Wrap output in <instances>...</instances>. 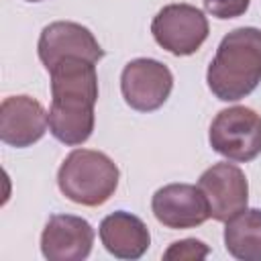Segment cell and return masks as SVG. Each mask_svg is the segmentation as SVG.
Returning <instances> with one entry per match:
<instances>
[{"instance_id": "6da1fadb", "label": "cell", "mask_w": 261, "mask_h": 261, "mask_svg": "<svg viewBox=\"0 0 261 261\" xmlns=\"http://www.w3.org/2000/svg\"><path fill=\"white\" fill-rule=\"evenodd\" d=\"M49 130L69 147L86 143L96 124L94 106L98 102L96 63L82 57H65L51 69Z\"/></svg>"}, {"instance_id": "7a4b0ae2", "label": "cell", "mask_w": 261, "mask_h": 261, "mask_svg": "<svg viewBox=\"0 0 261 261\" xmlns=\"http://www.w3.org/2000/svg\"><path fill=\"white\" fill-rule=\"evenodd\" d=\"M206 82L222 102L249 96L261 82V29L241 27L224 35L208 65Z\"/></svg>"}, {"instance_id": "3957f363", "label": "cell", "mask_w": 261, "mask_h": 261, "mask_svg": "<svg viewBox=\"0 0 261 261\" xmlns=\"http://www.w3.org/2000/svg\"><path fill=\"white\" fill-rule=\"evenodd\" d=\"M120 171L102 151L73 149L57 171L61 194L82 206H102L118 188Z\"/></svg>"}, {"instance_id": "277c9868", "label": "cell", "mask_w": 261, "mask_h": 261, "mask_svg": "<svg viewBox=\"0 0 261 261\" xmlns=\"http://www.w3.org/2000/svg\"><path fill=\"white\" fill-rule=\"evenodd\" d=\"M208 141L228 161H253L261 153V116L247 106L224 108L214 116Z\"/></svg>"}, {"instance_id": "5b68a950", "label": "cell", "mask_w": 261, "mask_h": 261, "mask_svg": "<svg viewBox=\"0 0 261 261\" xmlns=\"http://www.w3.org/2000/svg\"><path fill=\"white\" fill-rule=\"evenodd\" d=\"M153 39L159 47L171 55L186 57L196 53L208 39L210 27L204 12L192 4H167L163 6L151 22Z\"/></svg>"}, {"instance_id": "8992f818", "label": "cell", "mask_w": 261, "mask_h": 261, "mask_svg": "<svg viewBox=\"0 0 261 261\" xmlns=\"http://www.w3.org/2000/svg\"><path fill=\"white\" fill-rule=\"evenodd\" d=\"M173 90V73L169 67L151 57L128 61L120 73V92L124 102L137 112H153L161 108Z\"/></svg>"}, {"instance_id": "52a82bcc", "label": "cell", "mask_w": 261, "mask_h": 261, "mask_svg": "<svg viewBox=\"0 0 261 261\" xmlns=\"http://www.w3.org/2000/svg\"><path fill=\"white\" fill-rule=\"evenodd\" d=\"M198 188L208 202L210 218L218 222H226L247 208L249 184L243 169L234 163H214L200 175Z\"/></svg>"}, {"instance_id": "ba28073f", "label": "cell", "mask_w": 261, "mask_h": 261, "mask_svg": "<svg viewBox=\"0 0 261 261\" xmlns=\"http://www.w3.org/2000/svg\"><path fill=\"white\" fill-rule=\"evenodd\" d=\"M37 53L47 71L65 57H82L94 63L104 57V49L92 31L71 20H55L47 24L41 31Z\"/></svg>"}, {"instance_id": "9c48e42d", "label": "cell", "mask_w": 261, "mask_h": 261, "mask_svg": "<svg viewBox=\"0 0 261 261\" xmlns=\"http://www.w3.org/2000/svg\"><path fill=\"white\" fill-rule=\"evenodd\" d=\"M151 210L157 222L173 230L196 228L210 218L204 194L192 184H167L159 188L151 198Z\"/></svg>"}, {"instance_id": "30bf717a", "label": "cell", "mask_w": 261, "mask_h": 261, "mask_svg": "<svg viewBox=\"0 0 261 261\" xmlns=\"http://www.w3.org/2000/svg\"><path fill=\"white\" fill-rule=\"evenodd\" d=\"M94 228L73 214L49 216L41 232V253L49 261H82L92 253Z\"/></svg>"}, {"instance_id": "8fae6325", "label": "cell", "mask_w": 261, "mask_h": 261, "mask_svg": "<svg viewBox=\"0 0 261 261\" xmlns=\"http://www.w3.org/2000/svg\"><path fill=\"white\" fill-rule=\"evenodd\" d=\"M49 116L43 104L31 96H8L0 104V139L2 143L24 149L43 139Z\"/></svg>"}, {"instance_id": "7c38bea8", "label": "cell", "mask_w": 261, "mask_h": 261, "mask_svg": "<svg viewBox=\"0 0 261 261\" xmlns=\"http://www.w3.org/2000/svg\"><path fill=\"white\" fill-rule=\"evenodd\" d=\"M98 234L104 249L116 259H130V261L141 259L151 245V234L147 224L139 216L124 210H116L108 214L100 222Z\"/></svg>"}, {"instance_id": "4fadbf2b", "label": "cell", "mask_w": 261, "mask_h": 261, "mask_svg": "<svg viewBox=\"0 0 261 261\" xmlns=\"http://www.w3.org/2000/svg\"><path fill=\"white\" fill-rule=\"evenodd\" d=\"M224 247L241 261H261V210L245 208L226 220Z\"/></svg>"}, {"instance_id": "5bb4252c", "label": "cell", "mask_w": 261, "mask_h": 261, "mask_svg": "<svg viewBox=\"0 0 261 261\" xmlns=\"http://www.w3.org/2000/svg\"><path fill=\"white\" fill-rule=\"evenodd\" d=\"M210 253V249L198 241V239H181V241H175L167 247V251L163 253V259L167 261H192V259H204L206 255Z\"/></svg>"}, {"instance_id": "9a60e30c", "label": "cell", "mask_w": 261, "mask_h": 261, "mask_svg": "<svg viewBox=\"0 0 261 261\" xmlns=\"http://www.w3.org/2000/svg\"><path fill=\"white\" fill-rule=\"evenodd\" d=\"M249 4H251V0H204L206 12H210L212 16H216L220 20L243 16L247 12Z\"/></svg>"}, {"instance_id": "2e32d148", "label": "cell", "mask_w": 261, "mask_h": 261, "mask_svg": "<svg viewBox=\"0 0 261 261\" xmlns=\"http://www.w3.org/2000/svg\"><path fill=\"white\" fill-rule=\"evenodd\" d=\"M27 2H41V0H27Z\"/></svg>"}]
</instances>
